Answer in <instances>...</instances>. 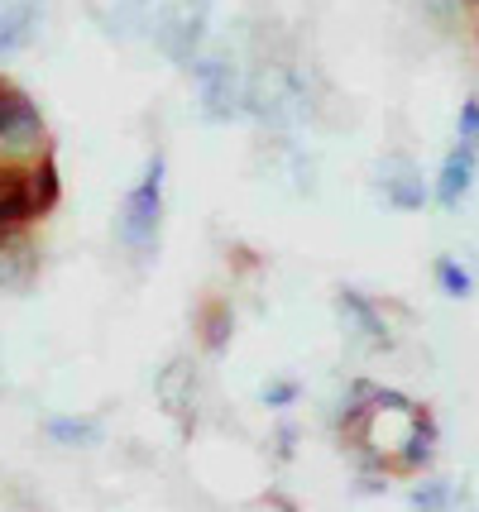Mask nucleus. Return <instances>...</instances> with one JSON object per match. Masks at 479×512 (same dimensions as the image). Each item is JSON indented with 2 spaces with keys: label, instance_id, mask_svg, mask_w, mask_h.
<instances>
[{
  "label": "nucleus",
  "instance_id": "nucleus-4",
  "mask_svg": "<svg viewBox=\"0 0 479 512\" xmlns=\"http://www.w3.org/2000/svg\"><path fill=\"white\" fill-rule=\"evenodd\" d=\"M197 101L211 120H230V115L250 111V77L230 53H211L197 58Z\"/></svg>",
  "mask_w": 479,
  "mask_h": 512
},
{
  "label": "nucleus",
  "instance_id": "nucleus-1",
  "mask_svg": "<svg viewBox=\"0 0 479 512\" xmlns=\"http://www.w3.org/2000/svg\"><path fill=\"white\" fill-rule=\"evenodd\" d=\"M360 402L345 412V422L355 426V441L374 465L412 469L427 455V417L422 407H412L398 393H374V383H355Z\"/></svg>",
  "mask_w": 479,
  "mask_h": 512
},
{
  "label": "nucleus",
  "instance_id": "nucleus-10",
  "mask_svg": "<svg viewBox=\"0 0 479 512\" xmlns=\"http://www.w3.org/2000/svg\"><path fill=\"white\" fill-rule=\"evenodd\" d=\"M441 288L451 292V297H465V292H470V278H465V268L456 264V259H441Z\"/></svg>",
  "mask_w": 479,
  "mask_h": 512
},
{
  "label": "nucleus",
  "instance_id": "nucleus-6",
  "mask_svg": "<svg viewBox=\"0 0 479 512\" xmlns=\"http://www.w3.org/2000/svg\"><path fill=\"white\" fill-rule=\"evenodd\" d=\"M39 134H44V115H39V106H34L20 87L0 82V149H5V154L29 149V144H39Z\"/></svg>",
  "mask_w": 479,
  "mask_h": 512
},
{
  "label": "nucleus",
  "instance_id": "nucleus-5",
  "mask_svg": "<svg viewBox=\"0 0 479 512\" xmlns=\"http://www.w3.org/2000/svg\"><path fill=\"white\" fill-rule=\"evenodd\" d=\"M475 154H479V101H465L456 144H451V154H446V163H441V182H436L441 206H460V197L470 192V178H475Z\"/></svg>",
  "mask_w": 479,
  "mask_h": 512
},
{
  "label": "nucleus",
  "instance_id": "nucleus-7",
  "mask_svg": "<svg viewBox=\"0 0 479 512\" xmlns=\"http://www.w3.org/2000/svg\"><path fill=\"white\" fill-rule=\"evenodd\" d=\"M44 24V0H0V58H15L34 44Z\"/></svg>",
  "mask_w": 479,
  "mask_h": 512
},
{
  "label": "nucleus",
  "instance_id": "nucleus-9",
  "mask_svg": "<svg viewBox=\"0 0 479 512\" xmlns=\"http://www.w3.org/2000/svg\"><path fill=\"white\" fill-rule=\"evenodd\" d=\"M44 431L53 441H63V446H96L101 441V426L92 417H48Z\"/></svg>",
  "mask_w": 479,
  "mask_h": 512
},
{
  "label": "nucleus",
  "instance_id": "nucleus-2",
  "mask_svg": "<svg viewBox=\"0 0 479 512\" xmlns=\"http://www.w3.org/2000/svg\"><path fill=\"white\" fill-rule=\"evenodd\" d=\"M163 178H168V168H163V158L154 154V158H149V168H144V178L125 192L120 211H115V240H120V249H125L130 259H139V264H144L154 249H159Z\"/></svg>",
  "mask_w": 479,
  "mask_h": 512
},
{
  "label": "nucleus",
  "instance_id": "nucleus-3",
  "mask_svg": "<svg viewBox=\"0 0 479 512\" xmlns=\"http://www.w3.org/2000/svg\"><path fill=\"white\" fill-rule=\"evenodd\" d=\"M206 24H211V0H163L149 29L173 63H192L206 44Z\"/></svg>",
  "mask_w": 479,
  "mask_h": 512
},
{
  "label": "nucleus",
  "instance_id": "nucleus-11",
  "mask_svg": "<svg viewBox=\"0 0 479 512\" xmlns=\"http://www.w3.org/2000/svg\"><path fill=\"white\" fill-rule=\"evenodd\" d=\"M0 383H5V364H0Z\"/></svg>",
  "mask_w": 479,
  "mask_h": 512
},
{
  "label": "nucleus",
  "instance_id": "nucleus-8",
  "mask_svg": "<svg viewBox=\"0 0 479 512\" xmlns=\"http://www.w3.org/2000/svg\"><path fill=\"white\" fill-rule=\"evenodd\" d=\"M29 278H34V249L24 245V240L0 235V288L24 292L29 288Z\"/></svg>",
  "mask_w": 479,
  "mask_h": 512
}]
</instances>
